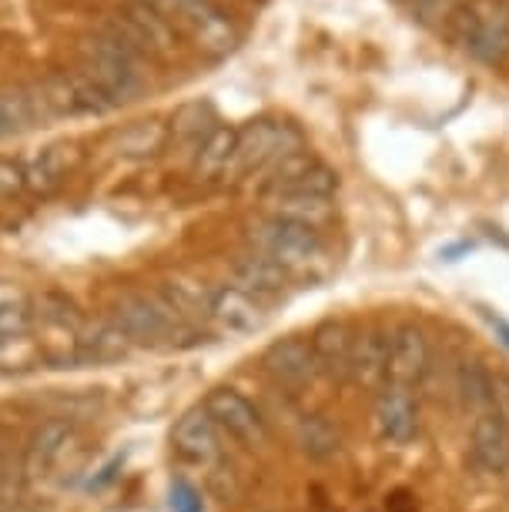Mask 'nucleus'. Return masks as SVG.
Instances as JSON below:
<instances>
[{
    "label": "nucleus",
    "instance_id": "obj_12",
    "mask_svg": "<svg viewBox=\"0 0 509 512\" xmlns=\"http://www.w3.org/2000/svg\"><path fill=\"white\" fill-rule=\"evenodd\" d=\"M171 446L185 462H195V466H211L218 456H222V429L215 425V419L201 409H191L178 419L175 432H171Z\"/></svg>",
    "mask_w": 509,
    "mask_h": 512
},
{
    "label": "nucleus",
    "instance_id": "obj_2",
    "mask_svg": "<svg viewBox=\"0 0 509 512\" xmlns=\"http://www.w3.org/2000/svg\"><path fill=\"white\" fill-rule=\"evenodd\" d=\"M248 241H252V251L272 258L275 265H282L288 275H305L315 272L325 262V241L319 235V228L299 225V221H288L278 215H265L258 218L252 228H248Z\"/></svg>",
    "mask_w": 509,
    "mask_h": 512
},
{
    "label": "nucleus",
    "instance_id": "obj_5",
    "mask_svg": "<svg viewBox=\"0 0 509 512\" xmlns=\"http://www.w3.org/2000/svg\"><path fill=\"white\" fill-rule=\"evenodd\" d=\"M111 322L131 338V345H158L175 332L178 315L165 305V298L131 292L114 302Z\"/></svg>",
    "mask_w": 509,
    "mask_h": 512
},
{
    "label": "nucleus",
    "instance_id": "obj_29",
    "mask_svg": "<svg viewBox=\"0 0 509 512\" xmlns=\"http://www.w3.org/2000/svg\"><path fill=\"white\" fill-rule=\"evenodd\" d=\"M34 332V308L27 302H0V338L4 342H21Z\"/></svg>",
    "mask_w": 509,
    "mask_h": 512
},
{
    "label": "nucleus",
    "instance_id": "obj_35",
    "mask_svg": "<svg viewBox=\"0 0 509 512\" xmlns=\"http://www.w3.org/2000/svg\"><path fill=\"white\" fill-rule=\"evenodd\" d=\"M11 349V342H4V338H0V359H4V352Z\"/></svg>",
    "mask_w": 509,
    "mask_h": 512
},
{
    "label": "nucleus",
    "instance_id": "obj_7",
    "mask_svg": "<svg viewBox=\"0 0 509 512\" xmlns=\"http://www.w3.org/2000/svg\"><path fill=\"white\" fill-rule=\"evenodd\" d=\"M429 338L416 322H402L392 328L389 335V369L386 385H399V389L416 392L429 375Z\"/></svg>",
    "mask_w": 509,
    "mask_h": 512
},
{
    "label": "nucleus",
    "instance_id": "obj_31",
    "mask_svg": "<svg viewBox=\"0 0 509 512\" xmlns=\"http://www.w3.org/2000/svg\"><path fill=\"white\" fill-rule=\"evenodd\" d=\"M24 191V164L14 158H0V201H11Z\"/></svg>",
    "mask_w": 509,
    "mask_h": 512
},
{
    "label": "nucleus",
    "instance_id": "obj_28",
    "mask_svg": "<svg viewBox=\"0 0 509 512\" xmlns=\"http://www.w3.org/2000/svg\"><path fill=\"white\" fill-rule=\"evenodd\" d=\"M302 446L309 456L325 459L339 449V432H335L325 419H319V415H309V419L302 422Z\"/></svg>",
    "mask_w": 509,
    "mask_h": 512
},
{
    "label": "nucleus",
    "instance_id": "obj_14",
    "mask_svg": "<svg viewBox=\"0 0 509 512\" xmlns=\"http://www.w3.org/2000/svg\"><path fill=\"white\" fill-rule=\"evenodd\" d=\"M78 161H81V154L78 148H71V144H51V148L34 151L31 158L21 161L27 191L37 198H47V195H54V191H61V185L74 175V168H78Z\"/></svg>",
    "mask_w": 509,
    "mask_h": 512
},
{
    "label": "nucleus",
    "instance_id": "obj_26",
    "mask_svg": "<svg viewBox=\"0 0 509 512\" xmlns=\"http://www.w3.org/2000/svg\"><path fill=\"white\" fill-rule=\"evenodd\" d=\"M211 295H215V288H208L205 282H191V278H171L165 285V305L171 312L181 318H208V305H211Z\"/></svg>",
    "mask_w": 509,
    "mask_h": 512
},
{
    "label": "nucleus",
    "instance_id": "obj_21",
    "mask_svg": "<svg viewBox=\"0 0 509 512\" xmlns=\"http://www.w3.org/2000/svg\"><path fill=\"white\" fill-rule=\"evenodd\" d=\"M235 144H238V131L218 124V128L198 144V151L191 154V171H195L201 181L228 178L232 161H235Z\"/></svg>",
    "mask_w": 509,
    "mask_h": 512
},
{
    "label": "nucleus",
    "instance_id": "obj_27",
    "mask_svg": "<svg viewBox=\"0 0 509 512\" xmlns=\"http://www.w3.org/2000/svg\"><path fill=\"white\" fill-rule=\"evenodd\" d=\"M268 215L299 221V225L322 228L332 218V198H265Z\"/></svg>",
    "mask_w": 509,
    "mask_h": 512
},
{
    "label": "nucleus",
    "instance_id": "obj_36",
    "mask_svg": "<svg viewBox=\"0 0 509 512\" xmlns=\"http://www.w3.org/2000/svg\"><path fill=\"white\" fill-rule=\"evenodd\" d=\"M503 479H506V482H509V469H506V476H503Z\"/></svg>",
    "mask_w": 509,
    "mask_h": 512
},
{
    "label": "nucleus",
    "instance_id": "obj_32",
    "mask_svg": "<svg viewBox=\"0 0 509 512\" xmlns=\"http://www.w3.org/2000/svg\"><path fill=\"white\" fill-rule=\"evenodd\" d=\"M171 509L175 512H201L198 492L191 489L188 482H175V486H171Z\"/></svg>",
    "mask_w": 509,
    "mask_h": 512
},
{
    "label": "nucleus",
    "instance_id": "obj_22",
    "mask_svg": "<svg viewBox=\"0 0 509 512\" xmlns=\"http://www.w3.org/2000/svg\"><path fill=\"white\" fill-rule=\"evenodd\" d=\"M131 352V338L121 332L114 322H104L98 325L94 332H81L78 338V355L74 362H84V365H111L124 359Z\"/></svg>",
    "mask_w": 509,
    "mask_h": 512
},
{
    "label": "nucleus",
    "instance_id": "obj_17",
    "mask_svg": "<svg viewBox=\"0 0 509 512\" xmlns=\"http://www.w3.org/2000/svg\"><path fill=\"white\" fill-rule=\"evenodd\" d=\"M312 352L319 362V372L329 379H349V365H352V345H355V328L342 318H329L312 332Z\"/></svg>",
    "mask_w": 509,
    "mask_h": 512
},
{
    "label": "nucleus",
    "instance_id": "obj_18",
    "mask_svg": "<svg viewBox=\"0 0 509 512\" xmlns=\"http://www.w3.org/2000/svg\"><path fill=\"white\" fill-rule=\"evenodd\" d=\"M232 282L235 288H242V292L255 298H272L285 292L292 275H288L282 265H275L272 258L258 255V251H248V255H242L232 265Z\"/></svg>",
    "mask_w": 509,
    "mask_h": 512
},
{
    "label": "nucleus",
    "instance_id": "obj_15",
    "mask_svg": "<svg viewBox=\"0 0 509 512\" xmlns=\"http://www.w3.org/2000/svg\"><path fill=\"white\" fill-rule=\"evenodd\" d=\"M74 442V425L67 419H47L34 429L31 442L24 449V479H47L51 469L61 462V456Z\"/></svg>",
    "mask_w": 509,
    "mask_h": 512
},
{
    "label": "nucleus",
    "instance_id": "obj_1",
    "mask_svg": "<svg viewBox=\"0 0 509 512\" xmlns=\"http://www.w3.org/2000/svg\"><path fill=\"white\" fill-rule=\"evenodd\" d=\"M81 54H84V74L108 94L114 108L138 101L144 94V74H141L144 57L138 51H131L121 37H114L108 27L84 37Z\"/></svg>",
    "mask_w": 509,
    "mask_h": 512
},
{
    "label": "nucleus",
    "instance_id": "obj_8",
    "mask_svg": "<svg viewBox=\"0 0 509 512\" xmlns=\"http://www.w3.org/2000/svg\"><path fill=\"white\" fill-rule=\"evenodd\" d=\"M262 365H265V372L272 375V382L278 389H288V392L305 389V385H312L315 375H319V362H315L312 342L309 338H299V335L278 338V342L268 345L262 355Z\"/></svg>",
    "mask_w": 509,
    "mask_h": 512
},
{
    "label": "nucleus",
    "instance_id": "obj_16",
    "mask_svg": "<svg viewBox=\"0 0 509 512\" xmlns=\"http://www.w3.org/2000/svg\"><path fill=\"white\" fill-rule=\"evenodd\" d=\"M389 335L386 328L369 325L362 332H355L352 345V365L349 379L369 392H379L386 385V369H389Z\"/></svg>",
    "mask_w": 509,
    "mask_h": 512
},
{
    "label": "nucleus",
    "instance_id": "obj_9",
    "mask_svg": "<svg viewBox=\"0 0 509 512\" xmlns=\"http://www.w3.org/2000/svg\"><path fill=\"white\" fill-rule=\"evenodd\" d=\"M175 4H178V14L185 17V24L191 27V34H195L201 51L211 57H225L235 51L238 34L232 21H228V14L215 0H175Z\"/></svg>",
    "mask_w": 509,
    "mask_h": 512
},
{
    "label": "nucleus",
    "instance_id": "obj_19",
    "mask_svg": "<svg viewBox=\"0 0 509 512\" xmlns=\"http://www.w3.org/2000/svg\"><path fill=\"white\" fill-rule=\"evenodd\" d=\"M171 141L168 121L161 118H144L128 124L124 131L114 134L111 151L114 158H128V161H141V158H155V154L165 151V144Z\"/></svg>",
    "mask_w": 509,
    "mask_h": 512
},
{
    "label": "nucleus",
    "instance_id": "obj_33",
    "mask_svg": "<svg viewBox=\"0 0 509 512\" xmlns=\"http://www.w3.org/2000/svg\"><path fill=\"white\" fill-rule=\"evenodd\" d=\"M493 409L509 422V375L493 372Z\"/></svg>",
    "mask_w": 509,
    "mask_h": 512
},
{
    "label": "nucleus",
    "instance_id": "obj_23",
    "mask_svg": "<svg viewBox=\"0 0 509 512\" xmlns=\"http://www.w3.org/2000/svg\"><path fill=\"white\" fill-rule=\"evenodd\" d=\"M453 389L459 395V402L473 412V419L493 409V372H489L483 362H476V359L459 362L453 375Z\"/></svg>",
    "mask_w": 509,
    "mask_h": 512
},
{
    "label": "nucleus",
    "instance_id": "obj_25",
    "mask_svg": "<svg viewBox=\"0 0 509 512\" xmlns=\"http://www.w3.org/2000/svg\"><path fill=\"white\" fill-rule=\"evenodd\" d=\"M335 191H339V175L319 161H309L299 175L288 178L265 198H332Z\"/></svg>",
    "mask_w": 509,
    "mask_h": 512
},
{
    "label": "nucleus",
    "instance_id": "obj_24",
    "mask_svg": "<svg viewBox=\"0 0 509 512\" xmlns=\"http://www.w3.org/2000/svg\"><path fill=\"white\" fill-rule=\"evenodd\" d=\"M215 128H218L215 111H211V104H205V101H191V104H185V108H178V114L168 124L171 141L181 144V148L191 151V154L198 151V144L205 141Z\"/></svg>",
    "mask_w": 509,
    "mask_h": 512
},
{
    "label": "nucleus",
    "instance_id": "obj_3",
    "mask_svg": "<svg viewBox=\"0 0 509 512\" xmlns=\"http://www.w3.org/2000/svg\"><path fill=\"white\" fill-rule=\"evenodd\" d=\"M453 37L479 64H499L509 54V4L506 0H473L459 11Z\"/></svg>",
    "mask_w": 509,
    "mask_h": 512
},
{
    "label": "nucleus",
    "instance_id": "obj_13",
    "mask_svg": "<svg viewBox=\"0 0 509 512\" xmlns=\"http://www.w3.org/2000/svg\"><path fill=\"white\" fill-rule=\"evenodd\" d=\"M376 432L392 446H406L419 432L416 392L399 385H382L376 395Z\"/></svg>",
    "mask_w": 509,
    "mask_h": 512
},
{
    "label": "nucleus",
    "instance_id": "obj_20",
    "mask_svg": "<svg viewBox=\"0 0 509 512\" xmlns=\"http://www.w3.org/2000/svg\"><path fill=\"white\" fill-rule=\"evenodd\" d=\"M47 114L37 98V88H4L0 91V141L17 138L31 131L34 124H44Z\"/></svg>",
    "mask_w": 509,
    "mask_h": 512
},
{
    "label": "nucleus",
    "instance_id": "obj_11",
    "mask_svg": "<svg viewBox=\"0 0 509 512\" xmlns=\"http://www.w3.org/2000/svg\"><path fill=\"white\" fill-rule=\"evenodd\" d=\"M208 318L225 335H252L265 325V305L262 298L248 295L235 285H225L215 288V295H211Z\"/></svg>",
    "mask_w": 509,
    "mask_h": 512
},
{
    "label": "nucleus",
    "instance_id": "obj_30",
    "mask_svg": "<svg viewBox=\"0 0 509 512\" xmlns=\"http://www.w3.org/2000/svg\"><path fill=\"white\" fill-rule=\"evenodd\" d=\"M459 0H412V17H416L419 24H443L449 17L456 14Z\"/></svg>",
    "mask_w": 509,
    "mask_h": 512
},
{
    "label": "nucleus",
    "instance_id": "obj_10",
    "mask_svg": "<svg viewBox=\"0 0 509 512\" xmlns=\"http://www.w3.org/2000/svg\"><path fill=\"white\" fill-rule=\"evenodd\" d=\"M469 462L483 476H506L509 469V422L496 409L473 419L469 432Z\"/></svg>",
    "mask_w": 509,
    "mask_h": 512
},
{
    "label": "nucleus",
    "instance_id": "obj_34",
    "mask_svg": "<svg viewBox=\"0 0 509 512\" xmlns=\"http://www.w3.org/2000/svg\"><path fill=\"white\" fill-rule=\"evenodd\" d=\"M489 322H493V328H496V335L503 338V345L509 349V325L503 322V318H489Z\"/></svg>",
    "mask_w": 509,
    "mask_h": 512
},
{
    "label": "nucleus",
    "instance_id": "obj_4",
    "mask_svg": "<svg viewBox=\"0 0 509 512\" xmlns=\"http://www.w3.org/2000/svg\"><path fill=\"white\" fill-rule=\"evenodd\" d=\"M295 151H302L299 128H292V124H285V121H275V118H258L238 131L235 161H232L228 178H242V175H252V171H268Z\"/></svg>",
    "mask_w": 509,
    "mask_h": 512
},
{
    "label": "nucleus",
    "instance_id": "obj_6",
    "mask_svg": "<svg viewBox=\"0 0 509 512\" xmlns=\"http://www.w3.org/2000/svg\"><path fill=\"white\" fill-rule=\"evenodd\" d=\"M205 412L215 419V425L225 432L228 439L238 442V446H245V449H265L268 446V425L262 419V412H258L242 392H235V389L208 392Z\"/></svg>",
    "mask_w": 509,
    "mask_h": 512
}]
</instances>
